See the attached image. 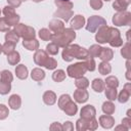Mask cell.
Wrapping results in <instances>:
<instances>
[{
	"label": "cell",
	"instance_id": "obj_1",
	"mask_svg": "<svg viewBox=\"0 0 131 131\" xmlns=\"http://www.w3.org/2000/svg\"><path fill=\"white\" fill-rule=\"evenodd\" d=\"M75 32H73L72 30H64L63 33H57L56 35H54L53 37H57V39H53V41L55 43H59L60 46H64L67 44H69L73 39H75Z\"/></svg>",
	"mask_w": 131,
	"mask_h": 131
},
{
	"label": "cell",
	"instance_id": "obj_2",
	"mask_svg": "<svg viewBox=\"0 0 131 131\" xmlns=\"http://www.w3.org/2000/svg\"><path fill=\"white\" fill-rule=\"evenodd\" d=\"M86 70H87L86 63L85 64H83V63H76V64H73V66L68 68V72H69V75L71 77H79V76L83 75Z\"/></svg>",
	"mask_w": 131,
	"mask_h": 131
},
{
	"label": "cell",
	"instance_id": "obj_3",
	"mask_svg": "<svg viewBox=\"0 0 131 131\" xmlns=\"http://www.w3.org/2000/svg\"><path fill=\"white\" fill-rule=\"evenodd\" d=\"M87 96H88V94H87V92L85 90H78V91L75 92V98L79 102L86 101L87 100Z\"/></svg>",
	"mask_w": 131,
	"mask_h": 131
},
{
	"label": "cell",
	"instance_id": "obj_4",
	"mask_svg": "<svg viewBox=\"0 0 131 131\" xmlns=\"http://www.w3.org/2000/svg\"><path fill=\"white\" fill-rule=\"evenodd\" d=\"M83 25H84V17L81 16V15L75 16V18L72 21V27L75 28V29H80Z\"/></svg>",
	"mask_w": 131,
	"mask_h": 131
},
{
	"label": "cell",
	"instance_id": "obj_5",
	"mask_svg": "<svg viewBox=\"0 0 131 131\" xmlns=\"http://www.w3.org/2000/svg\"><path fill=\"white\" fill-rule=\"evenodd\" d=\"M15 72H16V75L18 78L20 79H25L27 78V74H28V71H27V68L23 64H19L16 69H15Z\"/></svg>",
	"mask_w": 131,
	"mask_h": 131
},
{
	"label": "cell",
	"instance_id": "obj_6",
	"mask_svg": "<svg viewBox=\"0 0 131 131\" xmlns=\"http://www.w3.org/2000/svg\"><path fill=\"white\" fill-rule=\"evenodd\" d=\"M44 76H45V73H44L42 70H40V69H35V70L32 72V78L35 79V80H37V81L43 79Z\"/></svg>",
	"mask_w": 131,
	"mask_h": 131
},
{
	"label": "cell",
	"instance_id": "obj_7",
	"mask_svg": "<svg viewBox=\"0 0 131 131\" xmlns=\"http://www.w3.org/2000/svg\"><path fill=\"white\" fill-rule=\"evenodd\" d=\"M9 103L11 105L12 108H18L19 107V103H20V99L18 95H12L9 99Z\"/></svg>",
	"mask_w": 131,
	"mask_h": 131
},
{
	"label": "cell",
	"instance_id": "obj_8",
	"mask_svg": "<svg viewBox=\"0 0 131 131\" xmlns=\"http://www.w3.org/2000/svg\"><path fill=\"white\" fill-rule=\"evenodd\" d=\"M100 51L102 52V53L100 54V58H101V59H103V60H108V59L112 58V55H113L112 50L105 49V48H101Z\"/></svg>",
	"mask_w": 131,
	"mask_h": 131
},
{
	"label": "cell",
	"instance_id": "obj_9",
	"mask_svg": "<svg viewBox=\"0 0 131 131\" xmlns=\"http://www.w3.org/2000/svg\"><path fill=\"white\" fill-rule=\"evenodd\" d=\"M92 87L95 89V91L100 92V91H102V89H103V83H102V81H101L100 79H95V80L93 81Z\"/></svg>",
	"mask_w": 131,
	"mask_h": 131
},
{
	"label": "cell",
	"instance_id": "obj_10",
	"mask_svg": "<svg viewBox=\"0 0 131 131\" xmlns=\"http://www.w3.org/2000/svg\"><path fill=\"white\" fill-rule=\"evenodd\" d=\"M5 38H6L7 42H11V43H14V44H16L17 40H18V37L16 36V33H14V32H9L6 35Z\"/></svg>",
	"mask_w": 131,
	"mask_h": 131
},
{
	"label": "cell",
	"instance_id": "obj_11",
	"mask_svg": "<svg viewBox=\"0 0 131 131\" xmlns=\"http://www.w3.org/2000/svg\"><path fill=\"white\" fill-rule=\"evenodd\" d=\"M63 110L70 115V116H72V115H74L76 112H77V106H76V104L75 103H73V102H71L70 101V103H69V105L68 106H66V107H63Z\"/></svg>",
	"mask_w": 131,
	"mask_h": 131
},
{
	"label": "cell",
	"instance_id": "obj_12",
	"mask_svg": "<svg viewBox=\"0 0 131 131\" xmlns=\"http://www.w3.org/2000/svg\"><path fill=\"white\" fill-rule=\"evenodd\" d=\"M1 80L3 82H7V83H10L12 81V76L10 74V72L8 71H3L2 74H1Z\"/></svg>",
	"mask_w": 131,
	"mask_h": 131
},
{
	"label": "cell",
	"instance_id": "obj_13",
	"mask_svg": "<svg viewBox=\"0 0 131 131\" xmlns=\"http://www.w3.org/2000/svg\"><path fill=\"white\" fill-rule=\"evenodd\" d=\"M10 90V84L7 82H0V93L5 94Z\"/></svg>",
	"mask_w": 131,
	"mask_h": 131
},
{
	"label": "cell",
	"instance_id": "obj_14",
	"mask_svg": "<svg viewBox=\"0 0 131 131\" xmlns=\"http://www.w3.org/2000/svg\"><path fill=\"white\" fill-rule=\"evenodd\" d=\"M19 60V55H18V53L17 52H12L11 54H9V57H8V61L11 63V64H14V63H16L17 61Z\"/></svg>",
	"mask_w": 131,
	"mask_h": 131
},
{
	"label": "cell",
	"instance_id": "obj_15",
	"mask_svg": "<svg viewBox=\"0 0 131 131\" xmlns=\"http://www.w3.org/2000/svg\"><path fill=\"white\" fill-rule=\"evenodd\" d=\"M64 72L63 71H61V70H59V71H56L54 74H53V79L55 80V81H57V82H59V81H61V80H63L64 79Z\"/></svg>",
	"mask_w": 131,
	"mask_h": 131
},
{
	"label": "cell",
	"instance_id": "obj_16",
	"mask_svg": "<svg viewBox=\"0 0 131 131\" xmlns=\"http://www.w3.org/2000/svg\"><path fill=\"white\" fill-rule=\"evenodd\" d=\"M110 71H111V67H110L107 63L102 62V63L99 66V72H100L102 75H106Z\"/></svg>",
	"mask_w": 131,
	"mask_h": 131
},
{
	"label": "cell",
	"instance_id": "obj_17",
	"mask_svg": "<svg viewBox=\"0 0 131 131\" xmlns=\"http://www.w3.org/2000/svg\"><path fill=\"white\" fill-rule=\"evenodd\" d=\"M47 50H48V52H49V53H51V54H56V53H57V51H58L57 46H56L54 43L49 44V45L47 46Z\"/></svg>",
	"mask_w": 131,
	"mask_h": 131
},
{
	"label": "cell",
	"instance_id": "obj_18",
	"mask_svg": "<svg viewBox=\"0 0 131 131\" xmlns=\"http://www.w3.org/2000/svg\"><path fill=\"white\" fill-rule=\"evenodd\" d=\"M39 35H40V37H41L42 39H44V40H47V39H49V38L51 37V35L49 34L48 30H46V29H43V30H41Z\"/></svg>",
	"mask_w": 131,
	"mask_h": 131
},
{
	"label": "cell",
	"instance_id": "obj_19",
	"mask_svg": "<svg viewBox=\"0 0 131 131\" xmlns=\"http://www.w3.org/2000/svg\"><path fill=\"white\" fill-rule=\"evenodd\" d=\"M76 85L78 86V87H86V86H88V81L85 79V78H82V79H79V80H77V82H76Z\"/></svg>",
	"mask_w": 131,
	"mask_h": 131
},
{
	"label": "cell",
	"instance_id": "obj_20",
	"mask_svg": "<svg viewBox=\"0 0 131 131\" xmlns=\"http://www.w3.org/2000/svg\"><path fill=\"white\" fill-rule=\"evenodd\" d=\"M90 5H91L94 9H99V8L101 7L102 3H101V1H100V0H91Z\"/></svg>",
	"mask_w": 131,
	"mask_h": 131
},
{
	"label": "cell",
	"instance_id": "obj_21",
	"mask_svg": "<svg viewBox=\"0 0 131 131\" xmlns=\"http://www.w3.org/2000/svg\"><path fill=\"white\" fill-rule=\"evenodd\" d=\"M105 94H106V96H107L111 100H113V99L116 98V90H115V89H108V90H106Z\"/></svg>",
	"mask_w": 131,
	"mask_h": 131
},
{
	"label": "cell",
	"instance_id": "obj_22",
	"mask_svg": "<svg viewBox=\"0 0 131 131\" xmlns=\"http://www.w3.org/2000/svg\"><path fill=\"white\" fill-rule=\"evenodd\" d=\"M8 28H9L8 23L5 21L4 18H1V19H0V30H1V31H5V30H7Z\"/></svg>",
	"mask_w": 131,
	"mask_h": 131
},
{
	"label": "cell",
	"instance_id": "obj_23",
	"mask_svg": "<svg viewBox=\"0 0 131 131\" xmlns=\"http://www.w3.org/2000/svg\"><path fill=\"white\" fill-rule=\"evenodd\" d=\"M128 97H129V93H125V91H122L121 92V94H120V101L121 102H123V101H126L127 99H128Z\"/></svg>",
	"mask_w": 131,
	"mask_h": 131
},
{
	"label": "cell",
	"instance_id": "obj_24",
	"mask_svg": "<svg viewBox=\"0 0 131 131\" xmlns=\"http://www.w3.org/2000/svg\"><path fill=\"white\" fill-rule=\"evenodd\" d=\"M57 3H58V5H60V8H64V6H62L61 3H59V2L56 1V4H57ZM67 5H68V6H72V3H70V2H66V6H67Z\"/></svg>",
	"mask_w": 131,
	"mask_h": 131
},
{
	"label": "cell",
	"instance_id": "obj_25",
	"mask_svg": "<svg viewBox=\"0 0 131 131\" xmlns=\"http://www.w3.org/2000/svg\"><path fill=\"white\" fill-rule=\"evenodd\" d=\"M59 1H63V2H69L70 0H59Z\"/></svg>",
	"mask_w": 131,
	"mask_h": 131
},
{
	"label": "cell",
	"instance_id": "obj_26",
	"mask_svg": "<svg viewBox=\"0 0 131 131\" xmlns=\"http://www.w3.org/2000/svg\"><path fill=\"white\" fill-rule=\"evenodd\" d=\"M1 49H2V46L0 45V52H1Z\"/></svg>",
	"mask_w": 131,
	"mask_h": 131
},
{
	"label": "cell",
	"instance_id": "obj_27",
	"mask_svg": "<svg viewBox=\"0 0 131 131\" xmlns=\"http://www.w3.org/2000/svg\"><path fill=\"white\" fill-rule=\"evenodd\" d=\"M34 1H36V2H38V1H41V0H34Z\"/></svg>",
	"mask_w": 131,
	"mask_h": 131
},
{
	"label": "cell",
	"instance_id": "obj_28",
	"mask_svg": "<svg viewBox=\"0 0 131 131\" xmlns=\"http://www.w3.org/2000/svg\"><path fill=\"white\" fill-rule=\"evenodd\" d=\"M106 1H108V0H106Z\"/></svg>",
	"mask_w": 131,
	"mask_h": 131
}]
</instances>
